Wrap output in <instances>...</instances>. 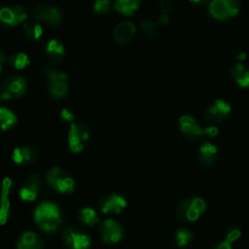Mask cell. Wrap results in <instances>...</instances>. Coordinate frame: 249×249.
Segmentation results:
<instances>
[{
    "mask_svg": "<svg viewBox=\"0 0 249 249\" xmlns=\"http://www.w3.org/2000/svg\"><path fill=\"white\" fill-rule=\"evenodd\" d=\"M33 220L41 231L54 233L62 225V211L54 202L44 200L35 206Z\"/></svg>",
    "mask_w": 249,
    "mask_h": 249,
    "instance_id": "obj_1",
    "label": "cell"
},
{
    "mask_svg": "<svg viewBox=\"0 0 249 249\" xmlns=\"http://www.w3.org/2000/svg\"><path fill=\"white\" fill-rule=\"evenodd\" d=\"M45 180L49 187L59 194H71L75 190V179L65 169L53 166L51 167L45 175Z\"/></svg>",
    "mask_w": 249,
    "mask_h": 249,
    "instance_id": "obj_2",
    "label": "cell"
},
{
    "mask_svg": "<svg viewBox=\"0 0 249 249\" xmlns=\"http://www.w3.org/2000/svg\"><path fill=\"white\" fill-rule=\"evenodd\" d=\"M44 71L48 77V90L50 95L55 99L65 97L69 90L67 74L52 66H46Z\"/></svg>",
    "mask_w": 249,
    "mask_h": 249,
    "instance_id": "obj_3",
    "label": "cell"
},
{
    "mask_svg": "<svg viewBox=\"0 0 249 249\" xmlns=\"http://www.w3.org/2000/svg\"><path fill=\"white\" fill-rule=\"evenodd\" d=\"M206 210V203L199 196L183 199L176 208V215L182 222H195Z\"/></svg>",
    "mask_w": 249,
    "mask_h": 249,
    "instance_id": "obj_4",
    "label": "cell"
},
{
    "mask_svg": "<svg viewBox=\"0 0 249 249\" xmlns=\"http://www.w3.org/2000/svg\"><path fill=\"white\" fill-rule=\"evenodd\" d=\"M179 130L181 134L189 141H196L199 139L204 133H207L211 136H215L218 132L217 128L214 126L203 129L199 125V124L189 115H183L180 117Z\"/></svg>",
    "mask_w": 249,
    "mask_h": 249,
    "instance_id": "obj_5",
    "label": "cell"
},
{
    "mask_svg": "<svg viewBox=\"0 0 249 249\" xmlns=\"http://www.w3.org/2000/svg\"><path fill=\"white\" fill-rule=\"evenodd\" d=\"M27 84L23 77L13 75L7 77L0 85V100L8 101L22 96L26 91Z\"/></svg>",
    "mask_w": 249,
    "mask_h": 249,
    "instance_id": "obj_6",
    "label": "cell"
},
{
    "mask_svg": "<svg viewBox=\"0 0 249 249\" xmlns=\"http://www.w3.org/2000/svg\"><path fill=\"white\" fill-rule=\"evenodd\" d=\"M240 10L238 0H211L208 11L210 16L218 20H226L235 17Z\"/></svg>",
    "mask_w": 249,
    "mask_h": 249,
    "instance_id": "obj_7",
    "label": "cell"
},
{
    "mask_svg": "<svg viewBox=\"0 0 249 249\" xmlns=\"http://www.w3.org/2000/svg\"><path fill=\"white\" fill-rule=\"evenodd\" d=\"M62 241L68 249H89L91 237L87 231L76 227H67L62 231Z\"/></svg>",
    "mask_w": 249,
    "mask_h": 249,
    "instance_id": "obj_8",
    "label": "cell"
},
{
    "mask_svg": "<svg viewBox=\"0 0 249 249\" xmlns=\"http://www.w3.org/2000/svg\"><path fill=\"white\" fill-rule=\"evenodd\" d=\"M32 18L40 22H43L51 27L58 26L62 21V13L55 6L46 4L36 5L31 13Z\"/></svg>",
    "mask_w": 249,
    "mask_h": 249,
    "instance_id": "obj_9",
    "label": "cell"
},
{
    "mask_svg": "<svg viewBox=\"0 0 249 249\" xmlns=\"http://www.w3.org/2000/svg\"><path fill=\"white\" fill-rule=\"evenodd\" d=\"M89 127L85 123H72L68 133V145L73 153L84 150L89 139Z\"/></svg>",
    "mask_w": 249,
    "mask_h": 249,
    "instance_id": "obj_10",
    "label": "cell"
},
{
    "mask_svg": "<svg viewBox=\"0 0 249 249\" xmlns=\"http://www.w3.org/2000/svg\"><path fill=\"white\" fill-rule=\"evenodd\" d=\"M99 236L105 243L114 244L120 242L124 237V229L122 225L114 219L103 220L98 226Z\"/></svg>",
    "mask_w": 249,
    "mask_h": 249,
    "instance_id": "obj_11",
    "label": "cell"
},
{
    "mask_svg": "<svg viewBox=\"0 0 249 249\" xmlns=\"http://www.w3.org/2000/svg\"><path fill=\"white\" fill-rule=\"evenodd\" d=\"M127 205L126 198L120 194H107L98 199L97 207L103 214H119Z\"/></svg>",
    "mask_w": 249,
    "mask_h": 249,
    "instance_id": "obj_12",
    "label": "cell"
},
{
    "mask_svg": "<svg viewBox=\"0 0 249 249\" xmlns=\"http://www.w3.org/2000/svg\"><path fill=\"white\" fill-rule=\"evenodd\" d=\"M231 112V107L226 100L216 99L206 105L203 111V116L206 121L216 124L228 119Z\"/></svg>",
    "mask_w": 249,
    "mask_h": 249,
    "instance_id": "obj_13",
    "label": "cell"
},
{
    "mask_svg": "<svg viewBox=\"0 0 249 249\" xmlns=\"http://www.w3.org/2000/svg\"><path fill=\"white\" fill-rule=\"evenodd\" d=\"M27 18V11L21 5L4 7L0 10V25L15 27L23 22Z\"/></svg>",
    "mask_w": 249,
    "mask_h": 249,
    "instance_id": "obj_14",
    "label": "cell"
},
{
    "mask_svg": "<svg viewBox=\"0 0 249 249\" xmlns=\"http://www.w3.org/2000/svg\"><path fill=\"white\" fill-rule=\"evenodd\" d=\"M42 187V179L38 174L28 175L19 188V197L23 201H33L37 198Z\"/></svg>",
    "mask_w": 249,
    "mask_h": 249,
    "instance_id": "obj_15",
    "label": "cell"
},
{
    "mask_svg": "<svg viewBox=\"0 0 249 249\" xmlns=\"http://www.w3.org/2000/svg\"><path fill=\"white\" fill-rule=\"evenodd\" d=\"M39 158V150L34 145H23L14 149L12 159L14 162L20 166H26L34 163Z\"/></svg>",
    "mask_w": 249,
    "mask_h": 249,
    "instance_id": "obj_16",
    "label": "cell"
},
{
    "mask_svg": "<svg viewBox=\"0 0 249 249\" xmlns=\"http://www.w3.org/2000/svg\"><path fill=\"white\" fill-rule=\"evenodd\" d=\"M16 246L17 249H44L45 243L38 233L27 231L21 233Z\"/></svg>",
    "mask_w": 249,
    "mask_h": 249,
    "instance_id": "obj_17",
    "label": "cell"
},
{
    "mask_svg": "<svg viewBox=\"0 0 249 249\" xmlns=\"http://www.w3.org/2000/svg\"><path fill=\"white\" fill-rule=\"evenodd\" d=\"M46 54L51 63L60 64L65 56L64 45L57 39L50 40L46 46Z\"/></svg>",
    "mask_w": 249,
    "mask_h": 249,
    "instance_id": "obj_18",
    "label": "cell"
},
{
    "mask_svg": "<svg viewBox=\"0 0 249 249\" xmlns=\"http://www.w3.org/2000/svg\"><path fill=\"white\" fill-rule=\"evenodd\" d=\"M135 26L130 21H122L114 29V38L121 45L127 44L134 36Z\"/></svg>",
    "mask_w": 249,
    "mask_h": 249,
    "instance_id": "obj_19",
    "label": "cell"
},
{
    "mask_svg": "<svg viewBox=\"0 0 249 249\" xmlns=\"http://www.w3.org/2000/svg\"><path fill=\"white\" fill-rule=\"evenodd\" d=\"M196 156L202 164L212 165L217 160V148L210 142H203L198 146Z\"/></svg>",
    "mask_w": 249,
    "mask_h": 249,
    "instance_id": "obj_20",
    "label": "cell"
},
{
    "mask_svg": "<svg viewBox=\"0 0 249 249\" xmlns=\"http://www.w3.org/2000/svg\"><path fill=\"white\" fill-rule=\"evenodd\" d=\"M231 79L241 88H249V68L241 63L233 65L230 70Z\"/></svg>",
    "mask_w": 249,
    "mask_h": 249,
    "instance_id": "obj_21",
    "label": "cell"
},
{
    "mask_svg": "<svg viewBox=\"0 0 249 249\" xmlns=\"http://www.w3.org/2000/svg\"><path fill=\"white\" fill-rule=\"evenodd\" d=\"M77 217L81 224L89 227H93L99 221L97 212L91 207L80 208L77 212Z\"/></svg>",
    "mask_w": 249,
    "mask_h": 249,
    "instance_id": "obj_22",
    "label": "cell"
},
{
    "mask_svg": "<svg viewBox=\"0 0 249 249\" xmlns=\"http://www.w3.org/2000/svg\"><path fill=\"white\" fill-rule=\"evenodd\" d=\"M140 0H116L115 9L124 16H132L139 8Z\"/></svg>",
    "mask_w": 249,
    "mask_h": 249,
    "instance_id": "obj_23",
    "label": "cell"
},
{
    "mask_svg": "<svg viewBox=\"0 0 249 249\" xmlns=\"http://www.w3.org/2000/svg\"><path fill=\"white\" fill-rule=\"evenodd\" d=\"M22 32L27 40L34 42L37 41L43 34V28L41 24H39L36 21H28L24 23Z\"/></svg>",
    "mask_w": 249,
    "mask_h": 249,
    "instance_id": "obj_24",
    "label": "cell"
},
{
    "mask_svg": "<svg viewBox=\"0 0 249 249\" xmlns=\"http://www.w3.org/2000/svg\"><path fill=\"white\" fill-rule=\"evenodd\" d=\"M16 124L17 117L15 113L6 107H0V128L2 130H9Z\"/></svg>",
    "mask_w": 249,
    "mask_h": 249,
    "instance_id": "obj_25",
    "label": "cell"
},
{
    "mask_svg": "<svg viewBox=\"0 0 249 249\" xmlns=\"http://www.w3.org/2000/svg\"><path fill=\"white\" fill-rule=\"evenodd\" d=\"M175 243L178 247L184 248L188 246L194 239V233L187 228H178L174 233Z\"/></svg>",
    "mask_w": 249,
    "mask_h": 249,
    "instance_id": "obj_26",
    "label": "cell"
},
{
    "mask_svg": "<svg viewBox=\"0 0 249 249\" xmlns=\"http://www.w3.org/2000/svg\"><path fill=\"white\" fill-rule=\"evenodd\" d=\"M8 62L13 68L21 70L29 64V57L24 53H15L8 57Z\"/></svg>",
    "mask_w": 249,
    "mask_h": 249,
    "instance_id": "obj_27",
    "label": "cell"
},
{
    "mask_svg": "<svg viewBox=\"0 0 249 249\" xmlns=\"http://www.w3.org/2000/svg\"><path fill=\"white\" fill-rule=\"evenodd\" d=\"M11 215V203L7 196L0 195V226L5 225Z\"/></svg>",
    "mask_w": 249,
    "mask_h": 249,
    "instance_id": "obj_28",
    "label": "cell"
},
{
    "mask_svg": "<svg viewBox=\"0 0 249 249\" xmlns=\"http://www.w3.org/2000/svg\"><path fill=\"white\" fill-rule=\"evenodd\" d=\"M241 235V231L238 226L236 225H231L226 229L225 231V239L227 241H229L230 243L234 242L235 240H237Z\"/></svg>",
    "mask_w": 249,
    "mask_h": 249,
    "instance_id": "obj_29",
    "label": "cell"
},
{
    "mask_svg": "<svg viewBox=\"0 0 249 249\" xmlns=\"http://www.w3.org/2000/svg\"><path fill=\"white\" fill-rule=\"evenodd\" d=\"M110 0H95L93 4V10L95 13L100 15H105L111 10Z\"/></svg>",
    "mask_w": 249,
    "mask_h": 249,
    "instance_id": "obj_30",
    "label": "cell"
},
{
    "mask_svg": "<svg viewBox=\"0 0 249 249\" xmlns=\"http://www.w3.org/2000/svg\"><path fill=\"white\" fill-rule=\"evenodd\" d=\"M158 23L156 22H152L151 20L149 19H143L141 22H140V27H141V30L142 32L148 36V37H151L153 36L155 33H156V26H157Z\"/></svg>",
    "mask_w": 249,
    "mask_h": 249,
    "instance_id": "obj_31",
    "label": "cell"
},
{
    "mask_svg": "<svg viewBox=\"0 0 249 249\" xmlns=\"http://www.w3.org/2000/svg\"><path fill=\"white\" fill-rule=\"evenodd\" d=\"M173 8L172 1L171 0H160V9L162 12V14H167L170 12Z\"/></svg>",
    "mask_w": 249,
    "mask_h": 249,
    "instance_id": "obj_32",
    "label": "cell"
},
{
    "mask_svg": "<svg viewBox=\"0 0 249 249\" xmlns=\"http://www.w3.org/2000/svg\"><path fill=\"white\" fill-rule=\"evenodd\" d=\"M60 119L63 122H72L74 120V114L68 109H62L60 111Z\"/></svg>",
    "mask_w": 249,
    "mask_h": 249,
    "instance_id": "obj_33",
    "label": "cell"
},
{
    "mask_svg": "<svg viewBox=\"0 0 249 249\" xmlns=\"http://www.w3.org/2000/svg\"><path fill=\"white\" fill-rule=\"evenodd\" d=\"M212 249H231V243L229 241H227L226 239L220 242H217Z\"/></svg>",
    "mask_w": 249,
    "mask_h": 249,
    "instance_id": "obj_34",
    "label": "cell"
},
{
    "mask_svg": "<svg viewBox=\"0 0 249 249\" xmlns=\"http://www.w3.org/2000/svg\"><path fill=\"white\" fill-rule=\"evenodd\" d=\"M11 186H12V181L9 178H6L3 181V195L7 196V193L11 189Z\"/></svg>",
    "mask_w": 249,
    "mask_h": 249,
    "instance_id": "obj_35",
    "label": "cell"
},
{
    "mask_svg": "<svg viewBox=\"0 0 249 249\" xmlns=\"http://www.w3.org/2000/svg\"><path fill=\"white\" fill-rule=\"evenodd\" d=\"M6 61H8V57H7L6 53H5V52L0 49V73H1V71H2V68H3L4 63H5Z\"/></svg>",
    "mask_w": 249,
    "mask_h": 249,
    "instance_id": "obj_36",
    "label": "cell"
},
{
    "mask_svg": "<svg viewBox=\"0 0 249 249\" xmlns=\"http://www.w3.org/2000/svg\"><path fill=\"white\" fill-rule=\"evenodd\" d=\"M211 0H190V2H192L193 4L195 5H197V6H202V5H205V4H209Z\"/></svg>",
    "mask_w": 249,
    "mask_h": 249,
    "instance_id": "obj_37",
    "label": "cell"
}]
</instances>
